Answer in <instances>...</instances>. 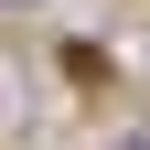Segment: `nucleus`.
<instances>
[]
</instances>
